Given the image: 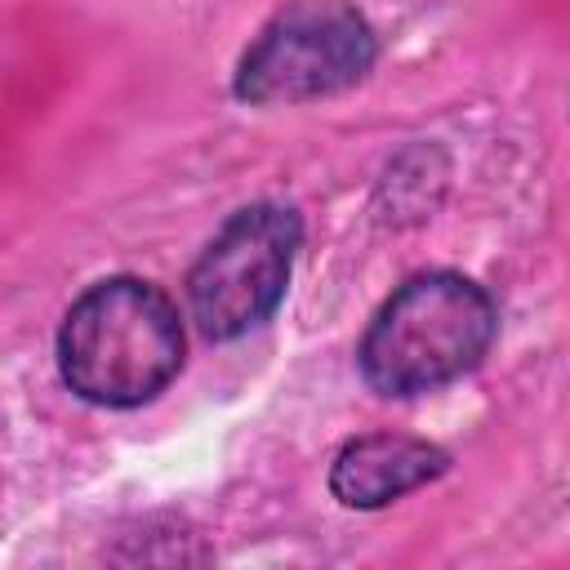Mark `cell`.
I'll return each instance as SVG.
<instances>
[{"instance_id": "obj_4", "label": "cell", "mask_w": 570, "mask_h": 570, "mask_svg": "<svg viewBox=\"0 0 570 570\" xmlns=\"http://www.w3.org/2000/svg\"><path fill=\"white\" fill-rule=\"evenodd\" d=\"M303 245V218L289 205H240L196 254L187 272V307L209 343L245 338L267 325L285 303L294 258Z\"/></svg>"}, {"instance_id": "obj_2", "label": "cell", "mask_w": 570, "mask_h": 570, "mask_svg": "<svg viewBox=\"0 0 570 570\" xmlns=\"http://www.w3.org/2000/svg\"><path fill=\"white\" fill-rule=\"evenodd\" d=\"M499 334V307L463 272L428 267L405 276L370 316L356 370L379 396H423L472 374Z\"/></svg>"}, {"instance_id": "obj_5", "label": "cell", "mask_w": 570, "mask_h": 570, "mask_svg": "<svg viewBox=\"0 0 570 570\" xmlns=\"http://www.w3.org/2000/svg\"><path fill=\"white\" fill-rule=\"evenodd\" d=\"M450 450L410 432H365L338 445L330 463V494L343 508H387L450 472Z\"/></svg>"}, {"instance_id": "obj_6", "label": "cell", "mask_w": 570, "mask_h": 570, "mask_svg": "<svg viewBox=\"0 0 570 570\" xmlns=\"http://www.w3.org/2000/svg\"><path fill=\"white\" fill-rule=\"evenodd\" d=\"M450 178V160L441 147L432 142H414L401 156L387 160L383 178H379V209L387 223H423L432 218V209L441 205Z\"/></svg>"}, {"instance_id": "obj_1", "label": "cell", "mask_w": 570, "mask_h": 570, "mask_svg": "<svg viewBox=\"0 0 570 570\" xmlns=\"http://www.w3.org/2000/svg\"><path fill=\"white\" fill-rule=\"evenodd\" d=\"M53 352L67 392L102 410H138L178 379L187 330L156 281L102 276L62 312Z\"/></svg>"}, {"instance_id": "obj_3", "label": "cell", "mask_w": 570, "mask_h": 570, "mask_svg": "<svg viewBox=\"0 0 570 570\" xmlns=\"http://www.w3.org/2000/svg\"><path fill=\"white\" fill-rule=\"evenodd\" d=\"M379 62V31L356 0H281L232 71L245 107H294L361 85Z\"/></svg>"}]
</instances>
